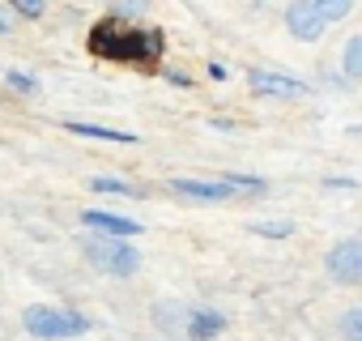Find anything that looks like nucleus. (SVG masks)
Masks as SVG:
<instances>
[{
	"label": "nucleus",
	"mask_w": 362,
	"mask_h": 341,
	"mask_svg": "<svg viewBox=\"0 0 362 341\" xmlns=\"http://www.w3.org/2000/svg\"><path fill=\"white\" fill-rule=\"evenodd\" d=\"M9 9H13L18 18H30V22H39V18L47 13V0H9Z\"/></svg>",
	"instance_id": "a211bd4d"
},
{
	"label": "nucleus",
	"mask_w": 362,
	"mask_h": 341,
	"mask_svg": "<svg viewBox=\"0 0 362 341\" xmlns=\"http://www.w3.org/2000/svg\"><path fill=\"white\" fill-rule=\"evenodd\" d=\"M166 188H170V197H184V201H197V205H226V201H239V192H235L226 180H170Z\"/></svg>",
	"instance_id": "0eeeda50"
},
{
	"label": "nucleus",
	"mask_w": 362,
	"mask_h": 341,
	"mask_svg": "<svg viewBox=\"0 0 362 341\" xmlns=\"http://www.w3.org/2000/svg\"><path fill=\"white\" fill-rule=\"evenodd\" d=\"M13 30H18V13L9 9V0H0V39L13 35Z\"/></svg>",
	"instance_id": "aec40b11"
},
{
	"label": "nucleus",
	"mask_w": 362,
	"mask_h": 341,
	"mask_svg": "<svg viewBox=\"0 0 362 341\" xmlns=\"http://www.w3.org/2000/svg\"><path fill=\"white\" fill-rule=\"evenodd\" d=\"M222 328H226V316H222L218 307H188V311H184V333H188V341H214Z\"/></svg>",
	"instance_id": "1a4fd4ad"
},
{
	"label": "nucleus",
	"mask_w": 362,
	"mask_h": 341,
	"mask_svg": "<svg viewBox=\"0 0 362 341\" xmlns=\"http://www.w3.org/2000/svg\"><path fill=\"white\" fill-rule=\"evenodd\" d=\"M22 328L35 341H73V337L90 333V316H81L77 307H64V303H30L22 311Z\"/></svg>",
	"instance_id": "f03ea898"
},
{
	"label": "nucleus",
	"mask_w": 362,
	"mask_h": 341,
	"mask_svg": "<svg viewBox=\"0 0 362 341\" xmlns=\"http://www.w3.org/2000/svg\"><path fill=\"white\" fill-rule=\"evenodd\" d=\"M324 188H354V180H337L332 175V180H324Z\"/></svg>",
	"instance_id": "5701e85b"
},
{
	"label": "nucleus",
	"mask_w": 362,
	"mask_h": 341,
	"mask_svg": "<svg viewBox=\"0 0 362 341\" xmlns=\"http://www.w3.org/2000/svg\"><path fill=\"white\" fill-rule=\"evenodd\" d=\"M5 86L18 90V94H39V77L26 73V69H5Z\"/></svg>",
	"instance_id": "2eb2a0df"
},
{
	"label": "nucleus",
	"mask_w": 362,
	"mask_h": 341,
	"mask_svg": "<svg viewBox=\"0 0 362 341\" xmlns=\"http://www.w3.org/2000/svg\"><path fill=\"white\" fill-rule=\"evenodd\" d=\"M209 81H230V64L226 60H214L209 64Z\"/></svg>",
	"instance_id": "4be33fe9"
},
{
	"label": "nucleus",
	"mask_w": 362,
	"mask_h": 341,
	"mask_svg": "<svg viewBox=\"0 0 362 341\" xmlns=\"http://www.w3.org/2000/svg\"><path fill=\"white\" fill-rule=\"evenodd\" d=\"M90 188L103 192V197H145V188L132 184V180H124V175H94Z\"/></svg>",
	"instance_id": "9b49d317"
},
{
	"label": "nucleus",
	"mask_w": 362,
	"mask_h": 341,
	"mask_svg": "<svg viewBox=\"0 0 362 341\" xmlns=\"http://www.w3.org/2000/svg\"><path fill=\"white\" fill-rule=\"evenodd\" d=\"M81 222L98 235H115V239H136L141 235V222L136 218H124V214H111V209H81Z\"/></svg>",
	"instance_id": "6e6552de"
},
{
	"label": "nucleus",
	"mask_w": 362,
	"mask_h": 341,
	"mask_svg": "<svg viewBox=\"0 0 362 341\" xmlns=\"http://www.w3.org/2000/svg\"><path fill=\"white\" fill-rule=\"evenodd\" d=\"M86 260L103 273V277H136L141 273V252L132 239H115V235H90L81 239Z\"/></svg>",
	"instance_id": "7ed1b4c3"
},
{
	"label": "nucleus",
	"mask_w": 362,
	"mask_h": 341,
	"mask_svg": "<svg viewBox=\"0 0 362 341\" xmlns=\"http://www.w3.org/2000/svg\"><path fill=\"white\" fill-rule=\"evenodd\" d=\"M222 180H226L239 197H264V192H269V180H260V175H243V170H222Z\"/></svg>",
	"instance_id": "ddd939ff"
},
{
	"label": "nucleus",
	"mask_w": 362,
	"mask_h": 341,
	"mask_svg": "<svg viewBox=\"0 0 362 341\" xmlns=\"http://www.w3.org/2000/svg\"><path fill=\"white\" fill-rule=\"evenodd\" d=\"M69 132L77 137H90V141H107V145H136L141 137L136 132H124V128H103V124H86V120H64Z\"/></svg>",
	"instance_id": "9d476101"
},
{
	"label": "nucleus",
	"mask_w": 362,
	"mask_h": 341,
	"mask_svg": "<svg viewBox=\"0 0 362 341\" xmlns=\"http://www.w3.org/2000/svg\"><path fill=\"white\" fill-rule=\"evenodd\" d=\"M166 35L162 30H145V26H124L119 18H107L90 30V52L115 64H136V69H153L162 60Z\"/></svg>",
	"instance_id": "f257e3e1"
},
{
	"label": "nucleus",
	"mask_w": 362,
	"mask_h": 341,
	"mask_svg": "<svg viewBox=\"0 0 362 341\" xmlns=\"http://www.w3.org/2000/svg\"><path fill=\"white\" fill-rule=\"evenodd\" d=\"M341 333H345V341H362V307H349L341 316Z\"/></svg>",
	"instance_id": "6ab92c4d"
},
{
	"label": "nucleus",
	"mask_w": 362,
	"mask_h": 341,
	"mask_svg": "<svg viewBox=\"0 0 362 341\" xmlns=\"http://www.w3.org/2000/svg\"><path fill=\"white\" fill-rule=\"evenodd\" d=\"M341 73L349 81H362V35H349L341 47Z\"/></svg>",
	"instance_id": "f8f14e48"
},
{
	"label": "nucleus",
	"mask_w": 362,
	"mask_h": 341,
	"mask_svg": "<svg viewBox=\"0 0 362 341\" xmlns=\"http://www.w3.org/2000/svg\"><path fill=\"white\" fill-rule=\"evenodd\" d=\"M158 73H162V81L175 86V90H192V77H188V73H179V69H158Z\"/></svg>",
	"instance_id": "412c9836"
},
{
	"label": "nucleus",
	"mask_w": 362,
	"mask_h": 341,
	"mask_svg": "<svg viewBox=\"0 0 362 341\" xmlns=\"http://www.w3.org/2000/svg\"><path fill=\"white\" fill-rule=\"evenodd\" d=\"M153 9V0H115V13L111 18H119V22H136V18H145Z\"/></svg>",
	"instance_id": "dca6fc26"
},
{
	"label": "nucleus",
	"mask_w": 362,
	"mask_h": 341,
	"mask_svg": "<svg viewBox=\"0 0 362 341\" xmlns=\"http://www.w3.org/2000/svg\"><path fill=\"white\" fill-rule=\"evenodd\" d=\"M354 5L358 0H315V9H320V18L332 26V22H345L349 13H354Z\"/></svg>",
	"instance_id": "4468645a"
},
{
	"label": "nucleus",
	"mask_w": 362,
	"mask_h": 341,
	"mask_svg": "<svg viewBox=\"0 0 362 341\" xmlns=\"http://www.w3.org/2000/svg\"><path fill=\"white\" fill-rule=\"evenodd\" d=\"M247 90L260 98H307L311 94V86L303 77H290L277 69H247Z\"/></svg>",
	"instance_id": "39448f33"
},
{
	"label": "nucleus",
	"mask_w": 362,
	"mask_h": 341,
	"mask_svg": "<svg viewBox=\"0 0 362 341\" xmlns=\"http://www.w3.org/2000/svg\"><path fill=\"white\" fill-rule=\"evenodd\" d=\"M256 239H290L294 235V222H252L247 226Z\"/></svg>",
	"instance_id": "f3484780"
},
{
	"label": "nucleus",
	"mask_w": 362,
	"mask_h": 341,
	"mask_svg": "<svg viewBox=\"0 0 362 341\" xmlns=\"http://www.w3.org/2000/svg\"><path fill=\"white\" fill-rule=\"evenodd\" d=\"M281 18H286V30H290L298 43H320L324 30H328V22H324L320 9H315V0H290Z\"/></svg>",
	"instance_id": "423d86ee"
},
{
	"label": "nucleus",
	"mask_w": 362,
	"mask_h": 341,
	"mask_svg": "<svg viewBox=\"0 0 362 341\" xmlns=\"http://www.w3.org/2000/svg\"><path fill=\"white\" fill-rule=\"evenodd\" d=\"M324 269L337 286H362V235H349V239L332 243Z\"/></svg>",
	"instance_id": "20e7f679"
}]
</instances>
